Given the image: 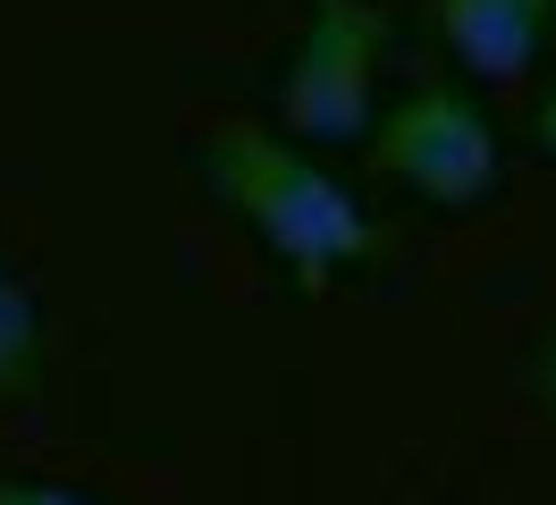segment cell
Listing matches in <instances>:
<instances>
[{"instance_id":"cell-1","label":"cell","mask_w":556,"mask_h":505,"mask_svg":"<svg viewBox=\"0 0 556 505\" xmlns=\"http://www.w3.org/2000/svg\"><path fill=\"white\" fill-rule=\"evenodd\" d=\"M194 168H203L211 202H219L304 295L329 287L338 269H354L363 253H371V211L354 202V186L329 177L304 143H287L278 127L228 118V127L203 135Z\"/></svg>"},{"instance_id":"cell-2","label":"cell","mask_w":556,"mask_h":505,"mask_svg":"<svg viewBox=\"0 0 556 505\" xmlns=\"http://www.w3.org/2000/svg\"><path fill=\"white\" fill-rule=\"evenodd\" d=\"M380 51H388L380 0H313V26L295 34V51L278 67V135L304 152L363 143L380 118Z\"/></svg>"},{"instance_id":"cell-3","label":"cell","mask_w":556,"mask_h":505,"mask_svg":"<svg viewBox=\"0 0 556 505\" xmlns=\"http://www.w3.org/2000/svg\"><path fill=\"white\" fill-rule=\"evenodd\" d=\"M363 143H371V161H380L405 194H421L430 211H472V202H489L497 177H506V152H497L489 110L472 93H455V85H405V93L371 118Z\"/></svg>"},{"instance_id":"cell-4","label":"cell","mask_w":556,"mask_h":505,"mask_svg":"<svg viewBox=\"0 0 556 505\" xmlns=\"http://www.w3.org/2000/svg\"><path fill=\"white\" fill-rule=\"evenodd\" d=\"M548 17L556 0H430V34L481 85H522L548 51Z\"/></svg>"},{"instance_id":"cell-5","label":"cell","mask_w":556,"mask_h":505,"mask_svg":"<svg viewBox=\"0 0 556 505\" xmlns=\"http://www.w3.org/2000/svg\"><path fill=\"white\" fill-rule=\"evenodd\" d=\"M51 363V329H42V295L17 262H0V396H26L42 388Z\"/></svg>"},{"instance_id":"cell-6","label":"cell","mask_w":556,"mask_h":505,"mask_svg":"<svg viewBox=\"0 0 556 505\" xmlns=\"http://www.w3.org/2000/svg\"><path fill=\"white\" fill-rule=\"evenodd\" d=\"M0 505H102L76 480H35V471H0Z\"/></svg>"},{"instance_id":"cell-7","label":"cell","mask_w":556,"mask_h":505,"mask_svg":"<svg viewBox=\"0 0 556 505\" xmlns=\"http://www.w3.org/2000/svg\"><path fill=\"white\" fill-rule=\"evenodd\" d=\"M522 379H531V404L548 413V430H556V329L531 345V363H522Z\"/></svg>"},{"instance_id":"cell-8","label":"cell","mask_w":556,"mask_h":505,"mask_svg":"<svg viewBox=\"0 0 556 505\" xmlns=\"http://www.w3.org/2000/svg\"><path fill=\"white\" fill-rule=\"evenodd\" d=\"M531 143H540V152L556 161V85L540 93V110H531Z\"/></svg>"}]
</instances>
